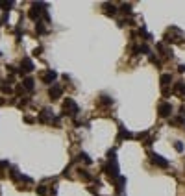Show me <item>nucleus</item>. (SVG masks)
<instances>
[{
  "label": "nucleus",
  "instance_id": "nucleus-1",
  "mask_svg": "<svg viewBox=\"0 0 185 196\" xmlns=\"http://www.w3.org/2000/svg\"><path fill=\"white\" fill-rule=\"evenodd\" d=\"M107 157H109V163L104 167V172H107V176H109L111 179H117V178H118V165H117V157H115V152H113V150L107 154Z\"/></svg>",
  "mask_w": 185,
  "mask_h": 196
},
{
  "label": "nucleus",
  "instance_id": "nucleus-2",
  "mask_svg": "<svg viewBox=\"0 0 185 196\" xmlns=\"http://www.w3.org/2000/svg\"><path fill=\"white\" fill-rule=\"evenodd\" d=\"M63 115H69V117H76V113L80 111V107H78V104L74 102L72 98H67L65 100V104H63Z\"/></svg>",
  "mask_w": 185,
  "mask_h": 196
},
{
  "label": "nucleus",
  "instance_id": "nucleus-3",
  "mask_svg": "<svg viewBox=\"0 0 185 196\" xmlns=\"http://www.w3.org/2000/svg\"><path fill=\"white\" fill-rule=\"evenodd\" d=\"M61 93H63V89H61V85H58V83H52V87L48 89V96L52 100H58L61 96Z\"/></svg>",
  "mask_w": 185,
  "mask_h": 196
},
{
  "label": "nucleus",
  "instance_id": "nucleus-4",
  "mask_svg": "<svg viewBox=\"0 0 185 196\" xmlns=\"http://www.w3.org/2000/svg\"><path fill=\"white\" fill-rule=\"evenodd\" d=\"M170 113H172V105L168 104V102H163V104H159V117L167 118V117H170Z\"/></svg>",
  "mask_w": 185,
  "mask_h": 196
},
{
  "label": "nucleus",
  "instance_id": "nucleus-5",
  "mask_svg": "<svg viewBox=\"0 0 185 196\" xmlns=\"http://www.w3.org/2000/svg\"><path fill=\"white\" fill-rule=\"evenodd\" d=\"M150 157H152V163H154V165H157V167H163V168H167V167H168V161H167V159H163L161 155H157V154L150 152Z\"/></svg>",
  "mask_w": 185,
  "mask_h": 196
},
{
  "label": "nucleus",
  "instance_id": "nucleus-6",
  "mask_svg": "<svg viewBox=\"0 0 185 196\" xmlns=\"http://www.w3.org/2000/svg\"><path fill=\"white\" fill-rule=\"evenodd\" d=\"M33 69H35V67H33V63H32V59H30V57H24L21 61V74L22 72H32Z\"/></svg>",
  "mask_w": 185,
  "mask_h": 196
},
{
  "label": "nucleus",
  "instance_id": "nucleus-7",
  "mask_svg": "<svg viewBox=\"0 0 185 196\" xmlns=\"http://www.w3.org/2000/svg\"><path fill=\"white\" fill-rule=\"evenodd\" d=\"M56 78H58V72H56V70H52V69H50V70H46V72H44L43 76H41V80H43L44 83H52Z\"/></svg>",
  "mask_w": 185,
  "mask_h": 196
},
{
  "label": "nucleus",
  "instance_id": "nucleus-8",
  "mask_svg": "<svg viewBox=\"0 0 185 196\" xmlns=\"http://www.w3.org/2000/svg\"><path fill=\"white\" fill-rule=\"evenodd\" d=\"M33 83H35V82H33V78H24V82H22V85H21V87L22 89H26V91H33V87H35V85H33Z\"/></svg>",
  "mask_w": 185,
  "mask_h": 196
},
{
  "label": "nucleus",
  "instance_id": "nucleus-9",
  "mask_svg": "<svg viewBox=\"0 0 185 196\" xmlns=\"http://www.w3.org/2000/svg\"><path fill=\"white\" fill-rule=\"evenodd\" d=\"M104 13L106 15H115L117 13V6H115V4H104Z\"/></svg>",
  "mask_w": 185,
  "mask_h": 196
},
{
  "label": "nucleus",
  "instance_id": "nucleus-10",
  "mask_svg": "<svg viewBox=\"0 0 185 196\" xmlns=\"http://www.w3.org/2000/svg\"><path fill=\"white\" fill-rule=\"evenodd\" d=\"M174 93H176V94H183V96H185V83L178 82L176 85H174Z\"/></svg>",
  "mask_w": 185,
  "mask_h": 196
},
{
  "label": "nucleus",
  "instance_id": "nucleus-11",
  "mask_svg": "<svg viewBox=\"0 0 185 196\" xmlns=\"http://www.w3.org/2000/svg\"><path fill=\"white\" fill-rule=\"evenodd\" d=\"M170 82H172V76H170V74H163V76H161V85H163V87H167Z\"/></svg>",
  "mask_w": 185,
  "mask_h": 196
},
{
  "label": "nucleus",
  "instance_id": "nucleus-12",
  "mask_svg": "<svg viewBox=\"0 0 185 196\" xmlns=\"http://www.w3.org/2000/svg\"><path fill=\"white\" fill-rule=\"evenodd\" d=\"M35 32H37L39 35H43L44 32H46V28H44V24H43L41 21H37V24H35Z\"/></svg>",
  "mask_w": 185,
  "mask_h": 196
},
{
  "label": "nucleus",
  "instance_id": "nucleus-13",
  "mask_svg": "<svg viewBox=\"0 0 185 196\" xmlns=\"http://www.w3.org/2000/svg\"><path fill=\"white\" fill-rule=\"evenodd\" d=\"M133 135L130 133V132H124V128H121V135H118V141H122V139H132Z\"/></svg>",
  "mask_w": 185,
  "mask_h": 196
},
{
  "label": "nucleus",
  "instance_id": "nucleus-14",
  "mask_svg": "<svg viewBox=\"0 0 185 196\" xmlns=\"http://www.w3.org/2000/svg\"><path fill=\"white\" fill-rule=\"evenodd\" d=\"M80 176H82L83 179H91V178H93V176L89 174V170H80Z\"/></svg>",
  "mask_w": 185,
  "mask_h": 196
},
{
  "label": "nucleus",
  "instance_id": "nucleus-15",
  "mask_svg": "<svg viewBox=\"0 0 185 196\" xmlns=\"http://www.w3.org/2000/svg\"><path fill=\"white\" fill-rule=\"evenodd\" d=\"M121 9H122L124 13H130V11H132V4H122Z\"/></svg>",
  "mask_w": 185,
  "mask_h": 196
},
{
  "label": "nucleus",
  "instance_id": "nucleus-16",
  "mask_svg": "<svg viewBox=\"0 0 185 196\" xmlns=\"http://www.w3.org/2000/svg\"><path fill=\"white\" fill-rule=\"evenodd\" d=\"M37 194L44 196V194H46V187H44V185H39V187H37Z\"/></svg>",
  "mask_w": 185,
  "mask_h": 196
},
{
  "label": "nucleus",
  "instance_id": "nucleus-17",
  "mask_svg": "<svg viewBox=\"0 0 185 196\" xmlns=\"http://www.w3.org/2000/svg\"><path fill=\"white\" fill-rule=\"evenodd\" d=\"M100 102H102L104 105H109V104H113V100L109 98V96H102V100H100Z\"/></svg>",
  "mask_w": 185,
  "mask_h": 196
},
{
  "label": "nucleus",
  "instance_id": "nucleus-18",
  "mask_svg": "<svg viewBox=\"0 0 185 196\" xmlns=\"http://www.w3.org/2000/svg\"><path fill=\"white\" fill-rule=\"evenodd\" d=\"M174 148H176V152H183V144L179 143V141H176V143H174Z\"/></svg>",
  "mask_w": 185,
  "mask_h": 196
},
{
  "label": "nucleus",
  "instance_id": "nucleus-19",
  "mask_svg": "<svg viewBox=\"0 0 185 196\" xmlns=\"http://www.w3.org/2000/svg\"><path fill=\"white\" fill-rule=\"evenodd\" d=\"M80 159H83L85 163H91V157H89L87 154H80Z\"/></svg>",
  "mask_w": 185,
  "mask_h": 196
},
{
  "label": "nucleus",
  "instance_id": "nucleus-20",
  "mask_svg": "<svg viewBox=\"0 0 185 196\" xmlns=\"http://www.w3.org/2000/svg\"><path fill=\"white\" fill-rule=\"evenodd\" d=\"M2 91L4 93H11V87H9V85H2Z\"/></svg>",
  "mask_w": 185,
  "mask_h": 196
},
{
  "label": "nucleus",
  "instance_id": "nucleus-21",
  "mask_svg": "<svg viewBox=\"0 0 185 196\" xmlns=\"http://www.w3.org/2000/svg\"><path fill=\"white\" fill-rule=\"evenodd\" d=\"M6 167H8V161H0V170L6 168Z\"/></svg>",
  "mask_w": 185,
  "mask_h": 196
},
{
  "label": "nucleus",
  "instance_id": "nucleus-22",
  "mask_svg": "<svg viewBox=\"0 0 185 196\" xmlns=\"http://www.w3.org/2000/svg\"><path fill=\"white\" fill-rule=\"evenodd\" d=\"M178 70H179V72H185V65H179V67H178Z\"/></svg>",
  "mask_w": 185,
  "mask_h": 196
}]
</instances>
